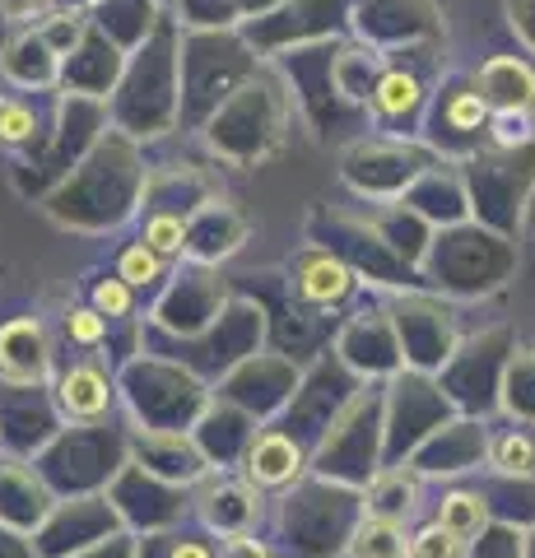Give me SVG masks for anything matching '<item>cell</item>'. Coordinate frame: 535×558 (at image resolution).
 Here are the masks:
<instances>
[{
    "label": "cell",
    "instance_id": "4fadbf2b",
    "mask_svg": "<svg viewBox=\"0 0 535 558\" xmlns=\"http://www.w3.org/2000/svg\"><path fill=\"white\" fill-rule=\"evenodd\" d=\"M51 400L65 424H108L122 414V387H117V363H102L98 354H84L65 363L51 377Z\"/></svg>",
    "mask_w": 535,
    "mask_h": 558
},
{
    "label": "cell",
    "instance_id": "484cf974",
    "mask_svg": "<svg viewBox=\"0 0 535 558\" xmlns=\"http://www.w3.org/2000/svg\"><path fill=\"white\" fill-rule=\"evenodd\" d=\"M0 70H5V80L24 84V89H47V84L57 80V70H61V57L47 47L42 33H24V38H14L5 47Z\"/></svg>",
    "mask_w": 535,
    "mask_h": 558
},
{
    "label": "cell",
    "instance_id": "7402d4cb",
    "mask_svg": "<svg viewBox=\"0 0 535 558\" xmlns=\"http://www.w3.org/2000/svg\"><path fill=\"white\" fill-rule=\"evenodd\" d=\"M131 461L154 470L168 484L196 488L215 475L205 451L196 447L192 433H159V428H131Z\"/></svg>",
    "mask_w": 535,
    "mask_h": 558
},
{
    "label": "cell",
    "instance_id": "ba28073f",
    "mask_svg": "<svg viewBox=\"0 0 535 558\" xmlns=\"http://www.w3.org/2000/svg\"><path fill=\"white\" fill-rule=\"evenodd\" d=\"M303 363L289 354V349H256L247 354L238 368H229L219 381H215V396L233 400V405H243L247 414H256L262 424H280L284 410L293 405V396L303 387Z\"/></svg>",
    "mask_w": 535,
    "mask_h": 558
},
{
    "label": "cell",
    "instance_id": "f1b7e54d",
    "mask_svg": "<svg viewBox=\"0 0 535 558\" xmlns=\"http://www.w3.org/2000/svg\"><path fill=\"white\" fill-rule=\"evenodd\" d=\"M172 266H178V260H168V256H159L149 247V242H126L122 252H117V275L126 279V284L135 289V293H145V289H163L168 284V275H172Z\"/></svg>",
    "mask_w": 535,
    "mask_h": 558
},
{
    "label": "cell",
    "instance_id": "d4e9b609",
    "mask_svg": "<svg viewBox=\"0 0 535 558\" xmlns=\"http://www.w3.org/2000/svg\"><path fill=\"white\" fill-rule=\"evenodd\" d=\"M424 498V475L414 465H382L364 488V512L373 517H391V521H410L420 512Z\"/></svg>",
    "mask_w": 535,
    "mask_h": 558
},
{
    "label": "cell",
    "instance_id": "9a60e30c",
    "mask_svg": "<svg viewBox=\"0 0 535 558\" xmlns=\"http://www.w3.org/2000/svg\"><path fill=\"white\" fill-rule=\"evenodd\" d=\"M350 368H344V363L331 354V359H317V363H307V373H303V387H299V396H293V405L284 410V418L280 424L293 433V438H303L307 447H313L321 433H326V424H331V418L340 414V405L344 400H350L354 391H344L350 387Z\"/></svg>",
    "mask_w": 535,
    "mask_h": 558
},
{
    "label": "cell",
    "instance_id": "d590c367",
    "mask_svg": "<svg viewBox=\"0 0 535 558\" xmlns=\"http://www.w3.org/2000/svg\"><path fill=\"white\" fill-rule=\"evenodd\" d=\"M489 98L485 94H479V89H461V94H452V98H447V108H442V121H447V126H452V131H465V135H471V131H485L489 126Z\"/></svg>",
    "mask_w": 535,
    "mask_h": 558
},
{
    "label": "cell",
    "instance_id": "7a4b0ae2",
    "mask_svg": "<svg viewBox=\"0 0 535 558\" xmlns=\"http://www.w3.org/2000/svg\"><path fill=\"white\" fill-rule=\"evenodd\" d=\"M270 502V531L289 558H344L364 517V494L326 475H303Z\"/></svg>",
    "mask_w": 535,
    "mask_h": 558
},
{
    "label": "cell",
    "instance_id": "8fae6325",
    "mask_svg": "<svg viewBox=\"0 0 535 558\" xmlns=\"http://www.w3.org/2000/svg\"><path fill=\"white\" fill-rule=\"evenodd\" d=\"M117 531H126V521L108 494H75V498H57V508H51V517L33 539H38L42 558H75Z\"/></svg>",
    "mask_w": 535,
    "mask_h": 558
},
{
    "label": "cell",
    "instance_id": "d6986e66",
    "mask_svg": "<svg viewBox=\"0 0 535 558\" xmlns=\"http://www.w3.org/2000/svg\"><path fill=\"white\" fill-rule=\"evenodd\" d=\"M57 508V494L42 480V470L33 465V457H14L0 451V526L38 535V526Z\"/></svg>",
    "mask_w": 535,
    "mask_h": 558
},
{
    "label": "cell",
    "instance_id": "ffe728a7",
    "mask_svg": "<svg viewBox=\"0 0 535 558\" xmlns=\"http://www.w3.org/2000/svg\"><path fill=\"white\" fill-rule=\"evenodd\" d=\"M262 428L266 424L256 414H247L243 405H233V400L215 396L210 405H205V414L196 418L192 438L205 451L210 470H243L247 451H252V442H256V433H262Z\"/></svg>",
    "mask_w": 535,
    "mask_h": 558
},
{
    "label": "cell",
    "instance_id": "ab89813d",
    "mask_svg": "<svg viewBox=\"0 0 535 558\" xmlns=\"http://www.w3.org/2000/svg\"><path fill=\"white\" fill-rule=\"evenodd\" d=\"M75 558H141V535H131V531H117L108 539H98V545H89L84 554Z\"/></svg>",
    "mask_w": 535,
    "mask_h": 558
},
{
    "label": "cell",
    "instance_id": "6da1fadb",
    "mask_svg": "<svg viewBox=\"0 0 535 558\" xmlns=\"http://www.w3.org/2000/svg\"><path fill=\"white\" fill-rule=\"evenodd\" d=\"M149 172L141 168L131 135H108L84 154L51 196H42V209L61 229L75 233H112L145 205Z\"/></svg>",
    "mask_w": 535,
    "mask_h": 558
},
{
    "label": "cell",
    "instance_id": "4dcf8cb0",
    "mask_svg": "<svg viewBox=\"0 0 535 558\" xmlns=\"http://www.w3.org/2000/svg\"><path fill=\"white\" fill-rule=\"evenodd\" d=\"M420 102H424V84L414 80V75H405V70H387V75L377 80V89H373V98H368V108H373V117L396 121V117L414 112Z\"/></svg>",
    "mask_w": 535,
    "mask_h": 558
},
{
    "label": "cell",
    "instance_id": "ac0fdd59",
    "mask_svg": "<svg viewBox=\"0 0 535 558\" xmlns=\"http://www.w3.org/2000/svg\"><path fill=\"white\" fill-rule=\"evenodd\" d=\"M61 424L65 418L51 400V387H0V428H5V451L14 457H38Z\"/></svg>",
    "mask_w": 535,
    "mask_h": 558
},
{
    "label": "cell",
    "instance_id": "74e56055",
    "mask_svg": "<svg viewBox=\"0 0 535 558\" xmlns=\"http://www.w3.org/2000/svg\"><path fill=\"white\" fill-rule=\"evenodd\" d=\"M38 33L47 38V47L65 61V57H75L80 43H84V20H80V14H51V20H42Z\"/></svg>",
    "mask_w": 535,
    "mask_h": 558
},
{
    "label": "cell",
    "instance_id": "3957f363",
    "mask_svg": "<svg viewBox=\"0 0 535 558\" xmlns=\"http://www.w3.org/2000/svg\"><path fill=\"white\" fill-rule=\"evenodd\" d=\"M117 387H122V418L131 428H159V433H192L205 405L215 400V387L186 363L135 349L117 363Z\"/></svg>",
    "mask_w": 535,
    "mask_h": 558
},
{
    "label": "cell",
    "instance_id": "52a82bcc",
    "mask_svg": "<svg viewBox=\"0 0 535 558\" xmlns=\"http://www.w3.org/2000/svg\"><path fill=\"white\" fill-rule=\"evenodd\" d=\"M270 344V312L247 299V293H233V303L223 307V317L205 330L200 340H182V344H154V340H141V349H154V354H168L186 363L192 373H200L205 381H215L238 368L247 354H256V349Z\"/></svg>",
    "mask_w": 535,
    "mask_h": 558
},
{
    "label": "cell",
    "instance_id": "836d02e7",
    "mask_svg": "<svg viewBox=\"0 0 535 558\" xmlns=\"http://www.w3.org/2000/svg\"><path fill=\"white\" fill-rule=\"evenodd\" d=\"M489 465L498 470V475L531 480L535 475V438L531 433H503V438L489 447Z\"/></svg>",
    "mask_w": 535,
    "mask_h": 558
},
{
    "label": "cell",
    "instance_id": "8992f818",
    "mask_svg": "<svg viewBox=\"0 0 535 558\" xmlns=\"http://www.w3.org/2000/svg\"><path fill=\"white\" fill-rule=\"evenodd\" d=\"M229 303H233V289H229V279L219 275V266L178 260V270L168 275V284L154 293V303L145 312L141 340H154V344L200 340L205 330L223 317Z\"/></svg>",
    "mask_w": 535,
    "mask_h": 558
},
{
    "label": "cell",
    "instance_id": "5b68a950",
    "mask_svg": "<svg viewBox=\"0 0 535 558\" xmlns=\"http://www.w3.org/2000/svg\"><path fill=\"white\" fill-rule=\"evenodd\" d=\"M126 461H131V424L117 428L112 418L108 424H61L57 438L33 457V465L42 470V480L51 484L57 498L108 494V484Z\"/></svg>",
    "mask_w": 535,
    "mask_h": 558
},
{
    "label": "cell",
    "instance_id": "9c48e42d",
    "mask_svg": "<svg viewBox=\"0 0 535 558\" xmlns=\"http://www.w3.org/2000/svg\"><path fill=\"white\" fill-rule=\"evenodd\" d=\"M108 498L117 502L126 531L131 535H163V531H182L186 517H196V488L168 484L154 470L126 461L117 470V480L108 484Z\"/></svg>",
    "mask_w": 535,
    "mask_h": 558
},
{
    "label": "cell",
    "instance_id": "83f0119b",
    "mask_svg": "<svg viewBox=\"0 0 535 558\" xmlns=\"http://www.w3.org/2000/svg\"><path fill=\"white\" fill-rule=\"evenodd\" d=\"M434 521L452 535H461L465 545H475V539L489 531V502H485V494H475V488H452V494H442Z\"/></svg>",
    "mask_w": 535,
    "mask_h": 558
},
{
    "label": "cell",
    "instance_id": "f546056e",
    "mask_svg": "<svg viewBox=\"0 0 535 558\" xmlns=\"http://www.w3.org/2000/svg\"><path fill=\"white\" fill-rule=\"evenodd\" d=\"M84 299H89L102 317L117 322V326H131L135 312H141V293H135L131 284L117 270H102L89 279V289H84Z\"/></svg>",
    "mask_w": 535,
    "mask_h": 558
},
{
    "label": "cell",
    "instance_id": "5bb4252c",
    "mask_svg": "<svg viewBox=\"0 0 535 558\" xmlns=\"http://www.w3.org/2000/svg\"><path fill=\"white\" fill-rule=\"evenodd\" d=\"M331 354L350 368L358 381H377V377H396L405 368V354H401V340H396V322L387 307H373V312H354L350 322L336 330L331 340Z\"/></svg>",
    "mask_w": 535,
    "mask_h": 558
},
{
    "label": "cell",
    "instance_id": "b9f144b4",
    "mask_svg": "<svg viewBox=\"0 0 535 558\" xmlns=\"http://www.w3.org/2000/svg\"><path fill=\"white\" fill-rule=\"evenodd\" d=\"M494 131H498V145H516V140H526V121L516 112H498Z\"/></svg>",
    "mask_w": 535,
    "mask_h": 558
},
{
    "label": "cell",
    "instance_id": "7bdbcfd3",
    "mask_svg": "<svg viewBox=\"0 0 535 558\" xmlns=\"http://www.w3.org/2000/svg\"><path fill=\"white\" fill-rule=\"evenodd\" d=\"M47 0H0V14H10V20H28V14H38Z\"/></svg>",
    "mask_w": 535,
    "mask_h": 558
},
{
    "label": "cell",
    "instance_id": "4316f807",
    "mask_svg": "<svg viewBox=\"0 0 535 558\" xmlns=\"http://www.w3.org/2000/svg\"><path fill=\"white\" fill-rule=\"evenodd\" d=\"M344 558H410L405 521L364 512V517H358V526H354V535H350V554H344Z\"/></svg>",
    "mask_w": 535,
    "mask_h": 558
},
{
    "label": "cell",
    "instance_id": "1f68e13d",
    "mask_svg": "<svg viewBox=\"0 0 535 558\" xmlns=\"http://www.w3.org/2000/svg\"><path fill=\"white\" fill-rule=\"evenodd\" d=\"M112 326L117 322H108L102 312L84 299V303H71L61 312V330H65V340H71L75 349H84V354H98V349H108V340H112Z\"/></svg>",
    "mask_w": 535,
    "mask_h": 558
},
{
    "label": "cell",
    "instance_id": "f6af8a7d",
    "mask_svg": "<svg viewBox=\"0 0 535 558\" xmlns=\"http://www.w3.org/2000/svg\"><path fill=\"white\" fill-rule=\"evenodd\" d=\"M0 451H5V428H0Z\"/></svg>",
    "mask_w": 535,
    "mask_h": 558
},
{
    "label": "cell",
    "instance_id": "ee69618b",
    "mask_svg": "<svg viewBox=\"0 0 535 558\" xmlns=\"http://www.w3.org/2000/svg\"><path fill=\"white\" fill-rule=\"evenodd\" d=\"M262 558H289V554H284V549H280V545H270V549H266V554H262Z\"/></svg>",
    "mask_w": 535,
    "mask_h": 558
},
{
    "label": "cell",
    "instance_id": "60d3db41",
    "mask_svg": "<svg viewBox=\"0 0 535 558\" xmlns=\"http://www.w3.org/2000/svg\"><path fill=\"white\" fill-rule=\"evenodd\" d=\"M0 558H42V554H38V539L33 535L0 526Z\"/></svg>",
    "mask_w": 535,
    "mask_h": 558
},
{
    "label": "cell",
    "instance_id": "8d00e7d4",
    "mask_svg": "<svg viewBox=\"0 0 535 558\" xmlns=\"http://www.w3.org/2000/svg\"><path fill=\"white\" fill-rule=\"evenodd\" d=\"M465 539L452 535L447 526H438V521H428L424 531H414L410 535V558H465Z\"/></svg>",
    "mask_w": 535,
    "mask_h": 558
},
{
    "label": "cell",
    "instance_id": "cb8c5ba5",
    "mask_svg": "<svg viewBox=\"0 0 535 558\" xmlns=\"http://www.w3.org/2000/svg\"><path fill=\"white\" fill-rule=\"evenodd\" d=\"M391 322H396V340H401V354L414 373H428V368H442L447 354H452V326H447V312L428 307V303H396L387 307Z\"/></svg>",
    "mask_w": 535,
    "mask_h": 558
},
{
    "label": "cell",
    "instance_id": "44dd1931",
    "mask_svg": "<svg viewBox=\"0 0 535 558\" xmlns=\"http://www.w3.org/2000/svg\"><path fill=\"white\" fill-rule=\"evenodd\" d=\"M243 475L275 498V494H284V488L299 484L303 475H313V447L303 438H293L284 424H266L247 451Z\"/></svg>",
    "mask_w": 535,
    "mask_h": 558
},
{
    "label": "cell",
    "instance_id": "f35d334b",
    "mask_svg": "<svg viewBox=\"0 0 535 558\" xmlns=\"http://www.w3.org/2000/svg\"><path fill=\"white\" fill-rule=\"evenodd\" d=\"M168 558H219L210 531L205 535H192V531H172L168 535Z\"/></svg>",
    "mask_w": 535,
    "mask_h": 558
},
{
    "label": "cell",
    "instance_id": "2e32d148",
    "mask_svg": "<svg viewBox=\"0 0 535 558\" xmlns=\"http://www.w3.org/2000/svg\"><path fill=\"white\" fill-rule=\"evenodd\" d=\"M289 299L307 312H336L354 299L358 270L336 247H303L289 260Z\"/></svg>",
    "mask_w": 535,
    "mask_h": 558
},
{
    "label": "cell",
    "instance_id": "e575fe53",
    "mask_svg": "<svg viewBox=\"0 0 535 558\" xmlns=\"http://www.w3.org/2000/svg\"><path fill=\"white\" fill-rule=\"evenodd\" d=\"M38 135H42V121L24 98H0V149H24Z\"/></svg>",
    "mask_w": 535,
    "mask_h": 558
},
{
    "label": "cell",
    "instance_id": "d6a6232c",
    "mask_svg": "<svg viewBox=\"0 0 535 558\" xmlns=\"http://www.w3.org/2000/svg\"><path fill=\"white\" fill-rule=\"evenodd\" d=\"M141 242H149L168 260H186V215H178V209H145Z\"/></svg>",
    "mask_w": 535,
    "mask_h": 558
},
{
    "label": "cell",
    "instance_id": "603a6c76",
    "mask_svg": "<svg viewBox=\"0 0 535 558\" xmlns=\"http://www.w3.org/2000/svg\"><path fill=\"white\" fill-rule=\"evenodd\" d=\"M243 242H247V219L229 201L215 196L186 215V260H196V266H223L229 256L243 252Z\"/></svg>",
    "mask_w": 535,
    "mask_h": 558
},
{
    "label": "cell",
    "instance_id": "277c9868",
    "mask_svg": "<svg viewBox=\"0 0 535 558\" xmlns=\"http://www.w3.org/2000/svg\"><path fill=\"white\" fill-rule=\"evenodd\" d=\"M382 465H387V396L358 387L313 442V475H326L364 494Z\"/></svg>",
    "mask_w": 535,
    "mask_h": 558
},
{
    "label": "cell",
    "instance_id": "30bf717a",
    "mask_svg": "<svg viewBox=\"0 0 535 558\" xmlns=\"http://www.w3.org/2000/svg\"><path fill=\"white\" fill-rule=\"evenodd\" d=\"M280 140V102L270 98V89H238L223 108L210 117V145L229 163H252Z\"/></svg>",
    "mask_w": 535,
    "mask_h": 558
},
{
    "label": "cell",
    "instance_id": "e0dca14e",
    "mask_svg": "<svg viewBox=\"0 0 535 558\" xmlns=\"http://www.w3.org/2000/svg\"><path fill=\"white\" fill-rule=\"evenodd\" d=\"M57 377V344L42 317L0 322V387H51Z\"/></svg>",
    "mask_w": 535,
    "mask_h": 558
},
{
    "label": "cell",
    "instance_id": "7c38bea8",
    "mask_svg": "<svg viewBox=\"0 0 535 558\" xmlns=\"http://www.w3.org/2000/svg\"><path fill=\"white\" fill-rule=\"evenodd\" d=\"M266 512H270V494L256 488L243 470H215L205 484H196V521L219 539L262 531Z\"/></svg>",
    "mask_w": 535,
    "mask_h": 558
}]
</instances>
